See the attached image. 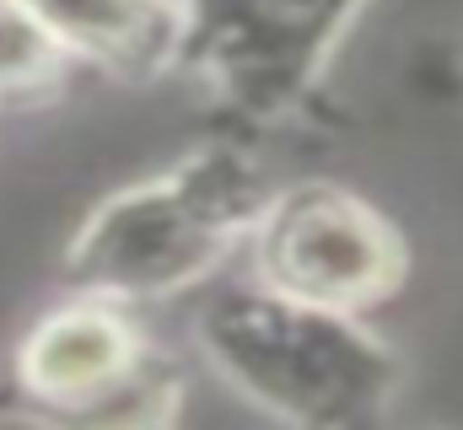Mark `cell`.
Segmentation results:
<instances>
[{
    "label": "cell",
    "instance_id": "cell-1",
    "mask_svg": "<svg viewBox=\"0 0 463 430\" xmlns=\"http://www.w3.org/2000/svg\"><path fill=\"white\" fill-rule=\"evenodd\" d=\"M269 194L275 189L237 145H200L109 194L81 220L65 248V285L129 307L194 291L232 253H242Z\"/></svg>",
    "mask_w": 463,
    "mask_h": 430
},
{
    "label": "cell",
    "instance_id": "cell-2",
    "mask_svg": "<svg viewBox=\"0 0 463 430\" xmlns=\"http://www.w3.org/2000/svg\"><path fill=\"white\" fill-rule=\"evenodd\" d=\"M194 339L205 366L291 425H366L393 398V355L355 328V313L280 296L259 280L200 302Z\"/></svg>",
    "mask_w": 463,
    "mask_h": 430
},
{
    "label": "cell",
    "instance_id": "cell-3",
    "mask_svg": "<svg viewBox=\"0 0 463 430\" xmlns=\"http://www.w3.org/2000/svg\"><path fill=\"white\" fill-rule=\"evenodd\" d=\"M11 388L27 420L54 425H162L178 409V371L135 307L92 291L33 318L11 350Z\"/></svg>",
    "mask_w": 463,
    "mask_h": 430
},
{
    "label": "cell",
    "instance_id": "cell-4",
    "mask_svg": "<svg viewBox=\"0 0 463 430\" xmlns=\"http://www.w3.org/2000/svg\"><path fill=\"white\" fill-rule=\"evenodd\" d=\"M242 258L248 280L335 313H361L404 280V242L393 226L335 183L269 194Z\"/></svg>",
    "mask_w": 463,
    "mask_h": 430
},
{
    "label": "cell",
    "instance_id": "cell-5",
    "mask_svg": "<svg viewBox=\"0 0 463 430\" xmlns=\"http://www.w3.org/2000/svg\"><path fill=\"white\" fill-rule=\"evenodd\" d=\"M71 65L109 76H156L184 54L178 0H22Z\"/></svg>",
    "mask_w": 463,
    "mask_h": 430
},
{
    "label": "cell",
    "instance_id": "cell-6",
    "mask_svg": "<svg viewBox=\"0 0 463 430\" xmlns=\"http://www.w3.org/2000/svg\"><path fill=\"white\" fill-rule=\"evenodd\" d=\"M65 65H71V60H65L60 43L38 27V16H33L22 0H0V108L60 87Z\"/></svg>",
    "mask_w": 463,
    "mask_h": 430
}]
</instances>
